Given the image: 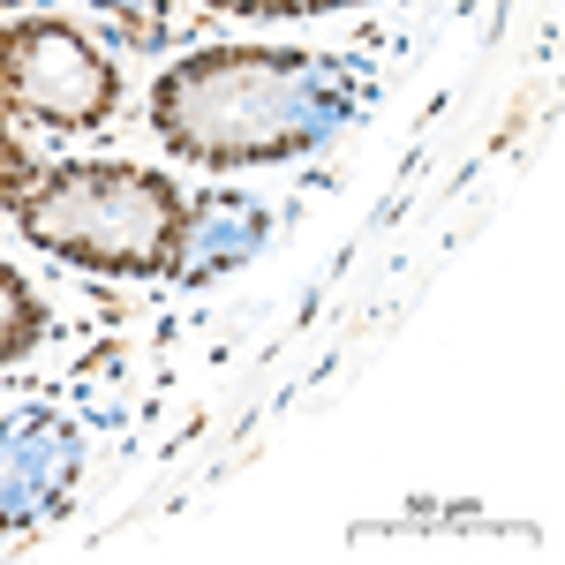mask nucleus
<instances>
[{"instance_id": "nucleus-1", "label": "nucleus", "mask_w": 565, "mask_h": 565, "mask_svg": "<svg viewBox=\"0 0 565 565\" xmlns=\"http://www.w3.org/2000/svg\"><path fill=\"white\" fill-rule=\"evenodd\" d=\"M354 106H362V68L348 53L212 45L159 76L151 136L189 167H279L340 136Z\"/></svg>"}, {"instance_id": "nucleus-2", "label": "nucleus", "mask_w": 565, "mask_h": 565, "mask_svg": "<svg viewBox=\"0 0 565 565\" xmlns=\"http://www.w3.org/2000/svg\"><path fill=\"white\" fill-rule=\"evenodd\" d=\"M181 181L151 174V167H121V159H84V167H53L31 174L15 196L23 234L45 257L84 264V271H167L181 249Z\"/></svg>"}, {"instance_id": "nucleus-3", "label": "nucleus", "mask_w": 565, "mask_h": 565, "mask_svg": "<svg viewBox=\"0 0 565 565\" xmlns=\"http://www.w3.org/2000/svg\"><path fill=\"white\" fill-rule=\"evenodd\" d=\"M121 106V68L68 23L23 15L0 31V121L23 129H106Z\"/></svg>"}, {"instance_id": "nucleus-4", "label": "nucleus", "mask_w": 565, "mask_h": 565, "mask_svg": "<svg viewBox=\"0 0 565 565\" xmlns=\"http://www.w3.org/2000/svg\"><path fill=\"white\" fill-rule=\"evenodd\" d=\"M76 482V430L61 415H8L0 407V535L45 521Z\"/></svg>"}, {"instance_id": "nucleus-5", "label": "nucleus", "mask_w": 565, "mask_h": 565, "mask_svg": "<svg viewBox=\"0 0 565 565\" xmlns=\"http://www.w3.org/2000/svg\"><path fill=\"white\" fill-rule=\"evenodd\" d=\"M257 242H264V212L249 196H234V189H212V196H196V204L181 212V249H174V264H167V279L204 287L218 271H234Z\"/></svg>"}, {"instance_id": "nucleus-6", "label": "nucleus", "mask_w": 565, "mask_h": 565, "mask_svg": "<svg viewBox=\"0 0 565 565\" xmlns=\"http://www.w3.org/2000/svg\"><path fill=\"white\" fill-rule=\"evenodd\" d=\"M45 340V309L39 295L23 287V271L0 257V362H23V354Z\"/></svg>"}, {"instance_id": "nucleus-7", "label": "nucleus", "mask_w": 565, "mask_h": 565, "mask_svg": "<svg viewBox=\"0 0 565 565\" xmlns=\"http://www.w3.org/2000/svg\"><path fill=\"white\" fill-rule=\"evenodd\" d=\"M234 15H332V8H362V0H212Z\"/></svg>"}, {"instance_id": "nucleus-8", "label": "nucleus", "mask_w": 565, "mask_h": 565, "mask_svg": "<svg viewBox=\"0 0 565 565\" xmlns=\"http://www.w3.org/2000/svg\"><path fill=\"white\" fill-rule=\"evenodd\" d=\"M23 189H31V167H23V151H15L8 121H0V204H15Z\"/></svg>"}]
</instances>
